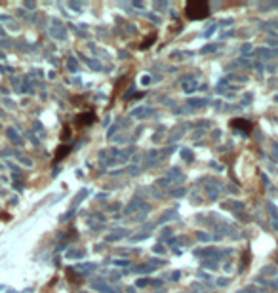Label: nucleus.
Instances as JSON below:
<instances>
[{"label": "nucleus", "instance_id": "5", "mask_svg": "<svg viewBox=\"0 0 278 293\" xmlns=\"http://www.w3.org/2000/svg\"><path fill=\"white\" fill-rule=\"evenodd\" d=\"M67 152H69V147H61L59 151H57V156H55V160H61L63 156H67Z\"/></svg>", "mask_w": 278, "mask_h": 293}, {"label": "nucleus", "instance_id": "6", "mask_svg": "<svg viewBox=\"0 0 278 293\" xmlns=\"http://www.w3.org/2000/svg\"><path fill=\"white\" fill-rule=\"evenodd\" d=\"M183 88H185V90H190V91H192V90H194V82H187V84H183Z\"/></svg>", "mask_w": 278, "mask_h": 293}, {"label": "nucleus", "instance_id": "7", "mask_svg": "<svg viewBox=\"0 0 278 293\" xmlns=\"http://www.w3.org/2000/svg\"><path fill=\"white\" fill-rule=\"evenodd\" d=\"M153 40H154V36H149V38H147V40L143 42V44H141V48H147V46H149V44H151V42H153Z\"/></svg>", "mask_w": 278, "mask_h": 293}, {"label": "nucleus", "instance_id": "4", "mask_svg": "<svg viewBox=\"0 0 278 293\" xmlns=\"http://www.w3.org/2000/svg\"><path fill=\"white\" fill-rule=\"evenodd\" d=\"M94 268H95L94 265H78V267H76L78 272H91Z\"/></svg>", "mask_w": 278, "mask_h": 293}, {"label": "nucleus", "instance_id": "1", "mask_svg": "<svg viewBox=\"0 0 278 293\" xmlns=\"http://www.w3.org/2000/svg\"><path fill=\"white\" fill-rule=\"evenodd\" d=\"M187 15L190 19H204L206 15L210 13V8H208V2H200V0H194V2H189L187 8Z\"/></svg>", "mask_w": 278, "mask_h": 293}, {"label": "nucleus", "instance_id": "3", "mask_svg": "<svg viewBox=\"0 0 278 293\" xmlns=\"http://www.w3.org/2000/svg\"><path fill=\"white\" fill-rule=\"evenodd\" d=\"M231 126L232 128H236V130H242V131H249V130H252V124H249V122H246V120H232V122H231Z\"/></svg>", "mask_w": 278, "mask_h": 293}, {"label": "nucleus", "instance_id": "2", "mask_svg": "<svg viewBox=\"0 0 278 293\" xmlns=\"http://www.w3.org/2000/svg\"><path fill=\"white\" fill-rule=\"evenodd\" d=\"M95 120V114L94 112H84V114H80V116L76 118V122H78V126H88V124H91Z\"/></svg>", "mask_w": 278, "mask_h": 293}]
</instances>
